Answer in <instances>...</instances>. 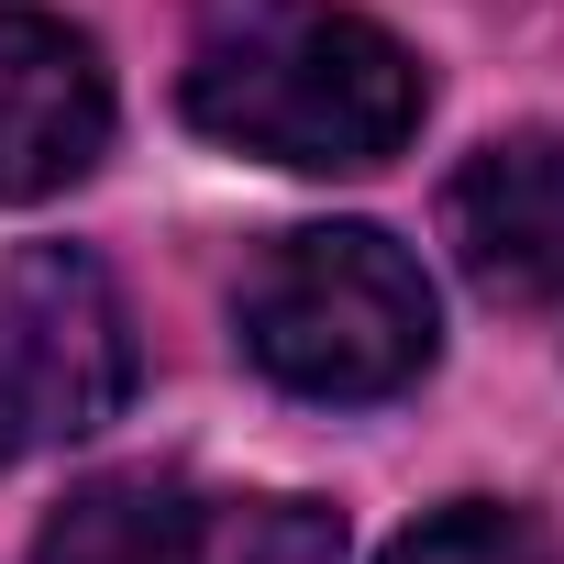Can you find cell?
I'll return each instance as SVG.
<instances>
[{
    "label": "cell",
    "mask_w": 564,
    "mask_h": 564,
    "mask_svg": "<svg viewBox=\"0 0 564 564\" xmlns=\"http://www.w3.org/2000/svg\"><path fill=\"white\" fill-rule=\"evenodd\" d=\"M0 399L23 443H78L133 399V311L78 243H23L0 265Z\"/></svg>",
    "instance_id": "3957f363"
},
{
    "label": "cell",
    "mask_w": 564,
    "mask_h": 564,
    "mask_svg": "<svg viewBox=\"0 0 564 564\" xmlns=\"http://www.w3.org/2000/svg\"><path fill=\"white\" fill-rule=\"evenodd\" d=\"M111 144V78L56 12H0V199H56Z\"/></svg>",
    "instance_id": "5b68a950"
},
{
    "label": "cell",
    "mask_w": 564,
    "mask_h": 564,
    "mask_svg": "<svg viewBox=\"0 0 564 564\" xmlns=\"http://www.w3.org/2000/svg\"><path fill=\"white\" fill-rule=\"evenodd\" d=\"M443 243L476 276V300L498 311L564 300V133L531 122V133L476 144L443 188Z\"/></svg>",
    "instance_id": "277c9868"
},
{
    "label": "cell",
    "mask_w": 564,
    "mask_h": 564,
    "mask_svg": "<svg viewBox=\"0 0 564 564\" xmlns=\"http://www.w3.org/2000/svg\"><path fill=\"white\" fill-rule=\"evenodd\" d=\"M232 333H243L254 377H276L289 399H333V410L421 388L432 344H443L421 254L399 232H377V221L276 232L232 289Z\"/></svg>",
    "instance_id": "7a4b0ae2"
},
{
    "label": "cell",
    "mask_w": 564,
    "mask_h": 564,
    "mask_svg": "<svg viewBox=\"0 0 564 564\" xmlns=\"http://www.w3.org/2000/svg\"><path fill=\"white\" fill-rule=\"evenodd\" d=\"M421 67L388 23L344 0H199L177 111L265 166L300 177H366L421 133Z\"/></svg>",
    "instance_id": "6da1fadb"
},
{
    "label": "cell",
    "mask_w": 564,
    "mask_h": 564,
    "mask_svg": "<svg viewBox=\"0 0 564 564\" xmlns=\"http://www.w3.org/2000/svg\"><path fill=\"white\" fill-rule=\"evenodd\" d=\"M0 454H23V432H12V399H0Z\"/></svg>",
    "instance_id": "9c48e42d"
},
{
    "label": "cell",
    "mask_w": 564,
    "mask_h": 564,
    "mask_svg": "<svg viewBox=\"0 0 564 564\" xmlns=\"http://www.w3.org/2000/svg\"><path fill=\"white\" fill-rule=\"evenodd\" d=\"M199 487L166 465H111L67 487V509L34 531V564H199Z\"/></svg>",
    "instance_id": "8992f818"
},
{
    "label": "cell",
    "mask_w": 564,
    "mask_h": 564,
    "mask_svg": "<svg viewBox=\"0 0 564 564\" xmlns=\"http://www.w3.org/2000/svg\"><path fill=\"white\" fill-rule=\"evenodd\" d=\"M199 564H344V509H322V498H210Z\"/></svg>",
    "instance_id": "52a82bcc"
},
{
    "label": "cell",
    "mask_w": 564,
    "mask_h": 564,
    "mask_svg": "<svg viewBox=\"0 0 564 564\" xmlns=\"http://www.w3.org/2000/svg\"><path fill=\"white\" fill-rule=\"evenodd\" d=\"M377 564H553V531L531 509H498V498H454L432 520H410Z\"/></svg>",
    "instance_id": "ba28073f"
}]
</instances>
